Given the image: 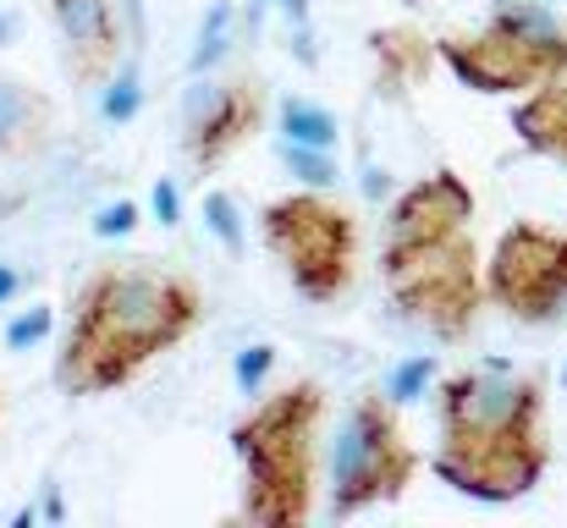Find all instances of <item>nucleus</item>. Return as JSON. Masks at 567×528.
<instances>
[{
    "label": "nucleus",
    "mask_w": 567,
    "mask_h": 528,
    "mask_svg": "<svg viewBox=\"0 0 567 528\" xmlns=\"http://www.w3.org/2000/svg\"><path fill=\"white\" fill-rule=\"evenodd\" d=\"M198 325L204 292L188 270L161 259H105L72 292L50 380L78 402L111 396L133 385L155 358L183 348Z\"/></svg>",
    "instance_id": "nucleus-1"
},
{
    "label": "nucleus",
    "mask_w": 567,
    "mask_h": 528,
    "mask_svg": "<svg viewBox=\"0 0 567 528\" xmlns=\"http://www.w3.org/2000/svg\"><path fill=\"white\" fill-rule=\"evenodd\" d=\"M435 457L430 474L485 507H513L540 490L551 468L546 374L507 358H480L435 385Z\"/></svg>",
    "instance_id": "nucleus-2"
},
{
    "label": "nucleus",
    "mask_w": 567,
    "mask_h": 528,
    "mask_svg": "<svg viewBox=\"0 0 567 528\" xmlns=\"http://www.w3.org/2000/svg\"><path fill=\"white\" fill-rule=\"evenodd\" d=\"M331 391L320 380H287L259 391L226 429L237 457V518L254 528H303L320 507V429Z\"/></svg>",
    "instance_id": "nucleus-3"
},
{
    "label": "nucleus",
    "mask_w": 567,
    "mask_h": 528,
    "mask_svg": "<svg viewBox=\"0 0 567 528\" xmlns=\"http://www.w3.org/2000/svg\"><path fill=\"white\" fill-rule=\"evenodd\" d=\"M435 61L474 94L513 100L567 77V22L551 0H491L474 33H441Z\"/></svg>",
    "instance_id": "nucleus-4"
},
{
    "label": "nucleus",
    "mask_w": 567,
    "mask_h": 528,
    "mask_svg": "<svg viewBox=\"0 0 567 528\" xmlns=\"http://www.w3.org/2000/svg\"><path fill=\"white\" fill-rule=\"evenodd\" d=\"M259 242L292 281V292L315 309H331L353 292L364 259L359 209L331 187H292L259 209Z\"/></svg>",
    "instance_id": "nucleus-5"
},
{
    "label": "nucleus",
    "mask_w": 567,
    "mask_h": 528,
    "mask_svg": "<svg viewBox=\"0 0 567 528\" xmlns=\"http://www.w3.org/2000/svg\"><path fill=\"white\" fill-rule=\"evenodd\" d=\"M424 457L408 441L402 407L385 391H359L331 435L326 452V513L331 524H353L375 507H391L408 496V485L419 479Z\"/></svg>",
    "instance_id": "nucleus-6"
},
{
    "label": "nucleus",
    "mask_w": 567,
    "mask_h": 528,
    "mask_svg": "<svg viewBox=\"0 0 567 528\" xmlns=\"http://www.w3.org/2000/svg\"><path fill=\"white\" fill-rule=\"evenodd\" d=\"M380 287L391 309L430 342L463 348L485 309V265L474 248V226L413 248H380Z\"/></svg>",
    "instance_id": "nucleus-7"
},
{
    "label": "nucleus",
    "mask_w": 567,
    "mask_h": 528,
    "mask_svg": "<svg viewBox=\"0 0 567 528\" xmlns=\"http://www.w3.org/2000/svg\"><path fill=\"white\" fill-rule=\"evenodd\" d=\"M265 127H270V83L254 66L193 72L183 100H177V144L198 176L220 172Z\"/></svg>",
    "instance_id": "nucleus-8"
},
{
    "label": "nucleus",
    "mask_w": 567,
    "mask_h": 528,
    "mask_svg": "<svg viewBox=\"0 0 567 528\" xmlns=\"http://www.w3.org/2000/svg\"><path fill=\"white\" fill-rule=\"evenodd\" d=\"M485 303L513 325L567 320V231L540 220H513L485 259Z\"/></svg>",
    "instance_id": "nucleus-9"
},
{
    "label": "nucleus",
    "mask_w": 567,
    "mask_h": 528,
    "mask_svg": "<svg viewBox=\"0 0 567 528\" xmlns=\"http://www.w3.org/2000/svg\"><path fill=\"white\" fill-rule=\"evenodd\" d=\"M44 17L61 44V72L78 89H100L127 61V28L116 0H44Z\"/></svg>",
    "instance_id": "nucleus-10"
},
{
    "label": "nucleus",
    "mask_w": 567,
    "mask_h": 528,
    "mask_svg": "<svg viewBox=\"0 0 567 528\" xmlns=\"http://www.w3.org/2000/svg\"><path fill=\"white\" fill-rule=\"evenodd\" d=\"M480 215V198L452 166L408 182L391 209H385V231H380V248H413V242H435V237H452V231H468Z\"/></svg>",
    "instance_id": "nucleus-11"
},
{
    "label": "nucleus",
    "mask_w": 567,
    "mask_h": 528,
    "mask_svg": "<svg viewBox=\"0 0 567 528\" xmlns=\"http://www.w3.org/2000/svg\"><path fill=\"white\" fill-rule=\"evenodd\" d=\"M50 144H55V100L28 77L0 72V161L28 166L44 161Z\"/></svg>",
    "instance_id": "nucleus-12"
},
{
    "label": "nucleus",
    "mask_w": 567,
    "mask_h": 528,
    "mask_svg": "<svg viewBox=\"0 0 567 528\" xmlns=\"http://www.w3.org/2000/svg\"><path fill=\"white\" fill-rule=\"evenodd\" d=\"M370 61H375L380 94L402 100V94H413V89L430 77V66H435V39H430L424 28H413V22H385V28L370 33Z\"/></svg>",
    "instance_id": "nucleus-13"
},
{
    "label": "nucleus",
    "mask_w": 567,
    "mask_h": 528,
    "mask_svg": "<svg viewBox=\"0 0 567 528\" xmlns=\"http://www.w3.org/2000/svg\"><path fill=\"white\" fill-rule=\"evenodd\" d=\"M513 133H518V144L529 155H546V161L567 166V77L529 89L513 105Z\"/></svg>",
    "instance_id": "nucleus-14"
},
{
    "label": "nucleus",
    "mask_w": 567,
    "mask_h": 528,
    "mask_svg": "<svg viewBox=\"0 0 567 528\" xmlns=\"http://www.w3.org/2000/svg\"><path fill=\"white\" fill-rule=\"evenodd\" d=\"M276 122H281V138H292V144H309V149H337L342 144L337 111L320 105V100H309V94H287L276 105Z\"/></svg>",
    "instance_id": "nucleus-15"
},
{
    "label": "nucleus",
    "mask_w": 567,
    "mask_h": 528,
    "mask_svg": "<svg viewBox=\"0 0 567 528\" xmlns=\"http://www.w3.org/2000/svg\"><path fill=\"white\" fill-rule=\"evenodd\" d=\"M231 22H237V6L231 0H215L198 22V50H193V72H209L220 66V55L231 50Z\"/></svg>",
    "instance_id": "nucleus-16"
},
{
    "label": "nucleus",
    "mask_w": 567,
    "mask_h": 528,
    "mask_svg": "<svg viewBox=\"0 0 567 528\" xmlns=\"http://www.w3.org/2000/svg\"><path fill=\"white\" fill-rule=\"evenodd\" d=\"M276 155H281V166L298 176L303 187H337V149H309V144H292V138H281L276 144Z\"/></svg>",
    "instance_id": "nucleus-17"
},
{
    "label": "nucleus",
    "mask_w": 567,
    "mask_h": 528,
    "mask_svg": "<svg viewBox=\"0 0 567 528\" xmlns=\"http://www.w3.org/2000/svg\"><path fill=\"white\" fill-rule=\"evenodd\" d=\"M144 105V89H138V66L133 61H122L105 83H100V111H105V122H133V111Z\"/></svg>",
    "instance_id": "nucleus-18"
},
{
    "label": "nucleus",
    "mask_w": 567,
    "mask_h": 528,
    "mask_svg": "<svg viewBox=\"0 0 567 528\" xmlns=\"http://www.w3.org/2000/svg\"><path fill=\"white\" fill-rule=\"evenodd\" d=\"M204 226H209V237H215L231 259L243 253L248 237H243V215H237V198H231V193H220V187L204 193Z\"/></svg>",
    "instance_id": "nucleus-19"
},
{
    "label": "nucleus",
    "mask_w": 567,
    "mask_h": 528,
    "mask_svg": "<svg viewBox=\"0 0 567 528\" xmlns=\"http://www.w3.org/2000/svg\"><path fill=\"white\" fill-rule=\"evenodd\" d=\"M430 380H435V358H430V352H413V358H402V363L391 369L385 396H391L396 407H408V402H419V396L430 391Z\"/></svg>",
    "instance_id": "nucleus-20"
},
{
    "label": "nucleus",
    "mask_w": 567,
    "mask_h": 528,
    "mask_svg": "<svg viewBox=\"0 0 567 528\" xmlns=\"http://www.w3.org/2000/svg\"><path fill=\"white\" fill-rule=\"evenodd\" d=\"M270 369H276V348H270V342H254V348L237 352L231 380H237V391H243V396H259V391H265V380H270Z\"/></svg>",
    "instance_id": "nucleus-21"
},
{
    "label": "nucleus",
    "mask_w": 567,
    "mask_h": 528,
    "mask_svg": "<svg viewBox=\"0 0 567 528\" xmlns=\"http://www.w3.org/2000/svg\"><path fill=\"white\" fill-rule=\"evenodd\" d=\"M265 17H281L287 22V33H309V0H254L248 6V17H243V28H259Z\"/></svg>",
    "instance_id": "nucleus-22"
},
{
    "label": "nucleus",
    "mask_w": 567,
    "mask_h": 528,
    "mask_svg": "<svg viewBox=\"0 0 567 528\" xmlns=\"http://www.w3.org/2000/svg\"><path fill=\"white\" fill-rule=\"evenodd\" d=\"M50 331H55V309H28V314H17V320L6 325V348H11V352L39 348Z\"/></svg>",
    "instance_id": "nucleus-23"
},
{
    "label": "nucleus",
    "mask_w": 567,
    "mask_h": 528,
    "mask_svg": "<svg viewBox=\"0 0 567 528\" xmlns=\"http://www.w3.org/2000/svg\"><path fill=\"white\" fill-rule=\"evenodd\" d=\"M133 226H138V204L133 198H116V204H105L94 215V237H127Z\"/></svg>",
    "instance_id": "nucleus-24"
},
{
    "label": "nucleus",
    "mask_w": 567,
    "mask_h": 528,
    "mask_svg": "<svg viewBox=\"0 0 567 528\" xmlns=\"http://www.w3.org/2000/svg\"><path fill=\"white\" fill-rule=\"evenodd\" d=\"M150 204H155L161 226H183V198H177V182H172V176H161V182H155Z\"/></svg>",
    "instance_id": "nucleus-25"
},
{
    "label": "nucleus",
    "mask_w": 567,
    "mask_h": 528,
    "mask_svg": "<svg viewBox=\"0 0 567 528\" xmlns=\"http://www.w3.org/2000/svg\"><path fill=\"white\" fill-rule=\"evenodd\" d=\"M17 287H22V276H17L11 265H0V303H11V298H17Z\"/></svg>",
    "instance_id": "nucleus-26"
},
{
    "label": "nucleus",
    "mask_w": 567,
    "mask_h": 528,
    "mask_svg": "<svg viewBox=\"0 0 567 528\" xmlns=\"http://www.w3.org/2000/svg\"><path fill=\"white\" fill-rule=\"evenodd\" d=\"M0 413H6V396H0Z\"/></svg>",
    "instance_id": "nucleus-27"
}]
</instances>
